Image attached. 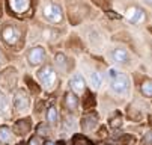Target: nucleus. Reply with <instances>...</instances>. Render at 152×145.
Listing matches in <instances>:
<instances>
[{
	"instance_id": "nucleus-1",
	"label": "nucleus",
	"mask_w": 152,
	"mask_h": 145,
	"mask_svg": "<svg viewBox=\"0 0 152 145\" xmlns=\"http://www.w3.org/2000/svg\"><path fill=\"white\" fill-rule=\"evenodd\" d=\"M38 77L41 80L42 86H44V89H47V91H53L57 86V77H56V73L51 65H44V68L39 70Z\"/></svg>"
},
{
	"instance_id": "nucleus-2",
	"label": "nucleus",
	"mask_w": 152,
	"mask_h": 145,
	"mask_svg": "<svg viewBox=\"0 0 152 145\" xmlns=\"http://www.w3.org/2000/svg\"><path fill=\"white\" fill-rule=\"evenodd\" d=\"M42 15L45 17V20H48L50 23H60L63 20V14H62V8L57 3H47L44 8H42Z\"/></svg>"
},
{
	"instance_id": "nucleus-3",
	"label": "nucleus",
	"mask_w": 152,
	"mask_h": 145,
	"mask_svg": "<svg viewBox=\"0 0 152 145\" xmlns=\"http://www.w3.org/2000/svg\"><path fill=\"white\" fill-rule=\"evenodd\" d=\"M112 89L118 94H125L129 89V82L128 77L125 74H116L115 77H112Z\"/></svg>"
},
{
	"instance_id": "nucleus-4",
	"label": "nucleus",
	"mask_w": 152,
	"mask_h": 145,
	"mask_svg": "<svg viewBox=\"0 0 152 145\" xmlns=\"http://www.w3.org/2000/svg\"><path fill=\"white\" fill-rule=\"evenodd\" d=\"M2 36L8 46H15L20 39V30H18V27H15L12 24H6L2 30Z\"/></svg>"
},
{
	"instance_id": "nucleus-5",
	"label": "nucleus",
	"mask_w": 152,
	"mask_h": 145,
	"mask_svg": "<svg viewBox=\"0 0 152 145\" xmlns=\"http://www.w3.org/2000/svg\"><path fill=\"white\" fill-rule=\"evenodd\" d=\"M126 18H128L129 23L139 26V24H142L145 20H146V14H145V11L140 9L139 6H129V8L126 9Z\"/></svg>"
},
{
	"instance_id": "nucleus-6",
	"label": "nucleus",
	"mask_w": 152,
	"mask_h": 145,
	"mask_svg": "<svg viewBox=\"0 0 152 145\" xmlns=\"http://www.w3.org/2000/svg\"><path fill=\"white\" fill-rule=\"evenodd\" d=\"M29 95L24 89H20L15 92V97H14V105H15V109L17 110H26L29 107Z\"/></svg>"
},
{
	"instance_id": "nucleus-7",
	"label": "nucleus",
	"mask_w": 152,
	"mask_h": 145,
	"mask_svg": "<svg viewBox=\"0 0 152 145\" xmlns=\"http://www.w3.org/2000/svg\"><path fill=\"white\" fill-rule=\"evenodd\" d=\"M44 59H45V50L42 49V47H39V46L38 47H33L29 52V54H27V60H29L30 65H38Z\"/></svg>"
},
{
	"instance_id": "nucleus-8",
	"label": "nucleus",
	"mask_w": 152,
	"mask_h": 145,
	"mask_svg": "<svg viewBox=\"0 0 152 145\" xmlns=\"http://www.w3.org/2000/svg\"><path fill=\"white\" fill-rule=\"evenodd\" d=\"M9 8L15 14H24L30 8V0H9Z\"/></svg>"
},
{
	"instance_id": "nucleus-9",
	"label": "nucleus",
	"mask_w": 152,
	"mask_h": 145,
	"mask_svg": "<svg viewBox=\"0 0 152 145\" xmlns=\"http://www.w3.org/2000/svg\"><path fill=\"white\" fill-rule=\"evenodd\" d=\"M110 57L113 62H116V64H126V62L129 60V56L128 53L124 50V49H115L110 52Z\"/></svg>"
},
{
	"instance_id": "nucleus-10",
	"label": "nucleus",
	"mask_w": 152,
	"mask_h": 145,
	"mask_svg": "<svg viewBox=\"0 0 152 145\" xmlns=\"http://www.w3.org/2000/svg\"><path fill=\"white\" fill-rule=\"evenodd\" d=\"M69 88L74 94H81L84 91V79L81 76H74L71 80H69Z\"/></svg>"
},
{
	"instance_id": "nucleus-11",
	"label": "nucleus",
	"mask_w": 152,
	"mask_h": 145,
	"mask_svg": "<svg viewBox=\"0 0 152 145\" xmlns=\"http://www.w3.org/2000/svg\"><path fill=\"white\" fill-rule=\"evenodd\" d=\"M2 80H5V86H6V88H12L14 83H15V80H17V73H15V70H14V68H9V70L3 71Z\"/></svg>"
},
{
	"instance_id": "nucleus-12",
	"label": "nucleus",
	"mask_w": 152,
	"mask_h": 145,
	"mask_svg": "<svg viewBox=\"0 0 152 145\" xmlns=\"http://www.w3.org/2000/svg\"><path fill=\"white\" fill-rule=\"evenodd\" d=\"M65 106L68 110H75L78 107V98L75 97L74 92H66L65 94Z\"/></svg>"
},
{
	"instance_id": "nucleus-13",
	"label": "nucleus",
	"mask_w": 152,
	"mask_h": 145,
	"mask_svg": "<svg viewBox=\"0 0 152 145\" xmlns=\"http://www.w3.org/2000/svg\"><path fill=\"white\" fill-rule=\"evenodd\" d=\"M14 129H15V133L17 135L24 136V135H27L30 132V122H29V119H21V121H18L15 124Z\"/></svg>"
},
{
	"instance_id": "nucleus-14",
	"label": "nucleus",
	"mask_w": 152,
	"mask_h": 145,
	"mask_svg": "<svg viewBox=\"0 0 152 145\" xmlns=\"http://www.w3.org/2000/svg\"><path fill=\"white\" fill-rule=\"evenodd\" d=\"M81 126H83L84 130H92V129H95V127H96V116H95V115H89V116L83 118Z\"/></svg>"
},
{
	"instance_id": "nucleus-15",
	"label": "nucleus",
	"mask_w": 152,
	"mask_h": 145,
	"mask_svg": "<svg viewBox=\"0 0 152 145\" xmlns=\"http://www.w3.org/2000/svg\"><path fill=\"white\" fill-rule=\"evenodd\" d=\"M140 92H142L146 98H149V97L152 95V82H151V80H145L143 83L140 85Z\"/></svg>"
},
{
	"instance_id": "nucleus-16",
	"label": "nucleus",
	"mask_w": 152,
	"mask_h": 145,
	"mask_svg": "<svg viewBox=\"0 0 152 145\" xmlns=\"http://www.w3.org/2000/svg\"><path fill=\"white\" fill-rule=\"evenodd\" d=\"M11 139H12V133H11V130L8 129V127H0V142H3V144H8V142H11Z\"/></svg>"
},
{
	"instance_id": "nucleus-17",
	"label": "nucleus",
	"mask_w": 152,
	"mask_h": 145,
	"mask_svg": "<svg viewBox=\"0 0 152 145\" xmlns=\"http://www.w3.org/2000/svg\"><path fill=\"white\" fill-rule=\"evenodd\" d=\"M95 106V98L91 92H86L84 98H83V107L84 109H92Z\"/></svg>"
},
{
	"instance_id": "nucleus-18",
	"label": "nucleus",
	"mask_w": 152,
	"mask_h": 145,
	"mask_svg": "<svg viewBox=\"0 0 152 145\" xmlns=\"http://www.w3.org/2000/svg\"><path fill=\"white\" fill-rule=\"evenodd\" d=\"M47 119L50 124H56L57 122V109L54 106L48 107V112H47Z\"/></svg>"
},
{
	"instance_id": "nucleus-19",
	"label": "nucleus",
	"mask_w": 152,
	"mask_h": 145,
	"mask_svg": "<svg viewBox=\"0 0 152 145\" xmlns=\"http://www.w3.org/2000/svg\"><path fill=\"white\" fill-rule=\"evenodd\" d=\"M65 64H66V57H65V54H62V53L56 54V65L60 70H65V68H66V67H65Z\"/></svg>"
},
{
	"instance_id": "nucleus-20",
	"label": "nucleus",
	"mask_w": 152,
	"mask_h": 145,
	"mask_svg": "<svg viewBox=\"0 0 152 145\" xmlns=\"http://www.w3.org/2000/svg\"><path fill=\"white\" fill-rule=\"evenodd\" d=\"M91 82H92V85H94V88H99V85H101V76H99V73H92L91 74Z\"/></svg>"
},
{
	"instance_id": "nucleus-21",
	"label": "nucleus",
	"mask_w": 152,
	"mask_h": 145,
	"mask_svg": "<svg viewBox=\"0 0 152 145\" xmlns=\"http://www.w3.org/2000/svg\"><path fill=\"white\" fill-rule=\"evenodd\" d=\"M8 112V101L3 95H0V115H5Z\"/></svg>"
},
{
	"instance_id": "nucleus-22",
	"label": "nucleus",
	"mask_w": 152,
	"mask_h": 145,
	"mask_svg": "<svg viewBox=\"0 0 152 145\" xmlns=\"http://www.w3.org/2000/svg\"><path fill=\"white\" fill-rule=\"evenodd\" d=\"M74 145H91V142L83 136H75L74 138Z\"/></svg>"
},
{
	"instance_id": "nucleus-23",
	"label": "nucleus",
	"mask_w": 152,
	"mask_h": 145,
	"mask_svg": "<svg viewBox=\"0 0 152 145\" xmlns=\"http://www.w3.org/2000/svg\"><path fill=\"white\" fill-rule=\"evenodd\" d=\"M75 127V122H74V119L72 118H65V129H69V130H72Z\"/></svg>"
},
{
	"instance_id": "nucleus-24",
	"label": "nucleus",
	"mask_w": 152,
	"mask_h": 145,
	"mask_svg": "<svg viewBox=\"0 0 152 145\" xmlns=\"http://www.w3.org/2000/svg\"><path fill=\"white\" fill-rule=\"evenodd\" d=\"M38 133H39L41 136L48 135V127H47V126H44V124H41V126L38 127Z\"/></svg>"
},
{
	"instance_id": "nucleus-25",
	"label": "nucleus",
	"mask_w": 152,
	"mask_h": 145,
	"mask_svg": "<svg viewBox=\"0 0 152 145\" xmlns=\"http://www.w3.org/2000/svg\"><path fill=\"white\" fill-rule=\"evenodd\" d=\"M42 144H44V142H42V139L39 136H33L30 139V142H29V145H42Z\"/></svg>"
},
{
	"instance_id": "nucleus-26",
	"label": "nucleus",
	"mask_w": 152,
	"mask_h": 145,
	"mask_svg": "<svg viewBox=\"0 0 152 145\" xmlns=\"http://www.w3.org/2000/svg\"><path fill=\"white\" fill-rule=\"evenodd\" d=\"M26 82L29 83V88H30V89H33V92H35V94H38V92H39V88H36V86H35V82H33V80H30L29 77H26Z\"/></svg>"
},
{
	"instance_id": "nucleus-27",
	"label": "nucleus",
	"mask_w": 152,
	"mask_h": 145,
	"mask_svg": "<svg viewBox=\"0 0 152 145\" xmlns=\"http://www.w3.org/2000/svg\"><path fill=\"white\" fill-rule=\"evenodd\" d=\"M110 124H112V127H115V129L122 126V122H121V119H119V118H118V119H112V122H110Z\"/></svg>"
},
{
	"instance_id": "nucleus-28",
	"label": "nucleus",
	"mask_w": 152,
	"mask_h": 145,
	"mask_svg": "<svg viewBox=\"0 0 152 145\" xmlns=\"http://www.w3.org/2000/svg\"><path fill=\"white\" fill-rule=\"evenodd\" d=\"M145 142H146V145H149V144H151V133H146V138H145Z\"/></svg>"
},
{
	"instance_id": "nucleus-29",
	"label": "nucleus",
	"mask_w": 152,
	"mask_h": 145,
	"mask_svg": "<svg viewBox=\"0 0 152 145\" xmlns=\"http://www.w3.org/2000/svg\"><path fill=\"white\" fill-rule=\"evenodd\" d=\"M107 14H108V15H110L112 18H119V15H118V14H113V11H108Z\"/></svg>"
},
{
	"instance_id": "nucleus-30",
	"label": "nucleus",
	"mask_w": 152,
	"mask_h": 145,
	"mask_svg": "<svg viewBox=\"0 0 152 145\" xmlns=\"http://www.w3.org/2000/svg\"><path fill=\"white\" fill-rule=\"evenodd\" d=\"M42 145H56V144H53V142H45V144H42Z\"/></svg>"
},
{
	"instance_id": "nucleus-31",
	"label": "nucleus",
	"mask_w": 152,
	"mask_h": 145,
	"mask_svg": "<svg viewBox=\"0 0 152 145\" xmlns=\"http://www.w3.org/2000/svg\"><path fill=\"white\" fill-rule=\"evenodd\" d=\"M145 2H146L148 5H151V3H152V0H145Z\"/></svg>"
},
{
	"instance_id": "nucleus-32",
	"label": "nucleus",
	"mask_w": 152,
	"mask_h": 145,
	"mask_svg": "<svg viewBox=\"0 0 152 145\" xmlns=\"http://www.w3.org/2000/svg\"><path fill=\"white\" fill-rule=\"evenodd\" d=\"M18 145H26V144H24V142H20V144H18Z\"/></svg>"
},
{
	"instance_id": "nucleus-33",
	"label": "nucleus",
	"mask_w": 152,
	"mask_h": 145,
	"mask_svg": "<svg viewBox=\"0 0 152 145\" xmlns=\"http://www.w3.org/2000/svg\"><path fill=\"white\" fill-rule=\"evenodd\" d=\"M57 145H65V144H63V142H59V144H57Z\"/></svg>"
},
{
	"instance_id": "nucleus-34",
	"label": "nucleus",
	"mask_w": 152,
	"mask_h": 145,
	"mask_svg": "<svg viewBox=\"0 0 152 145\" xmlns=\"http://www.w3.org/2000/svg\"><path fill=\"white\" fill-rule=\"evenodd\" d=\"M0 60H2V53H0Z\"/></svg>"
},
{
	"instance_id": "nucleus-35",
	"label": "nucleus",
	"mask_w": 152,
	"mask_h": 145,
	"mask_svg": "<svg viewBox=\"0 0 152 145\" xmlns=\"http://www.w3.org/2000/svg\"><path fill=\"white\" fill-rule=\"evenodd\" d=\"M101 145H105V144H101Z\"/></svg>"
}]
</instances>
